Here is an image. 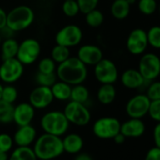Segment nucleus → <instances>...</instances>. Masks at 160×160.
Instances as JSON below:
<instances>
[{
  "label": "nucleus",
  "mask_w": 160,
  "mask_h": 160,
  "mask_svg": "<svg viewBox=\"0 0 160 160\" xmlns=\"http://www.w3.org/2000/svg\"><path fill=\"white\" fill-rule=\"evenodd\" d=\"M122 84L130 90L140 89L146 82L138 69H127L121 76Z\"/></svg>",
  "instance_id": "obj_19"
},
{
  "label": "nucleus",
  "mask_w": 160,
  "mask_h": 160,
  "mask_svg": "<svg viewBox=\"0 0 160 160\" xmlns=\"http://www.w3.org/2000/svg\"><path fill=\"white\" fill-rule=\"evenodd\" d=\"M24 73V65L16 58L4 59L0 65V79L4 83H14L22 77Z\"/></svg>",
  "instance_id": "obj_10"
},
{
  "label": "nucleus",
  "mask_w": 160,
  "mask_h": 160,
  "mask_svg": "<svg viewBox=\"0 0 160 160\" xmlns=\"http://www.w3.org/2000/svg\"><path fill=\"white\" fill-rule=\"evenodd\" d=\"M7 26V12L0 8V29H2Z\"/></svg>",
  "instance_id": "obj_42"
},
{
  "label": "nucleus",
  "mask_w": 160,
  "mask_h": 160,
  "mask_svg": "<svg viewBox=\"0 0 160 160\" xmlns=\"http://www.w3.org/2000/svg\"><path fill=\"white\" fill-rule=\"evenodd\" d=\"M57 63L51 58H43L39 61L38 72L42 73H54L57 70Z\"/></svg>",
  "instance_id": "obj_33"
},
{
  "label": "nucleus",
  "mask_w": 160,
  "mask_h": 160,
  "mask_svg": "<svg viewBox=\"0 0 160 160\" xmlns=\"http://www.w3.org/2000/svg\"><path fill=\"white\" fill-rule=\"evenodd\" d=\"M10 155L8 154V152H0V160H9Z\"/></svg>",
  "instance_id": "obj_45"
},
{
  "label": "nucleus",
  "mask_w": 160,
  "mask_h": 160,
  "mask_svg": "<svg viewBox=\"0 0 160 160\" xmlns=\"http://www.w3.org/2000/svg\"><path fill=\"white\" fill-rule=\"evenodd\" d=\"M9 160H38L31 147H17L10 155Z\"/></svg>",
  "instance_id": "obj_26"
},
{
  "label": "nucleus",
  "mask_w": 160,
  "mask_h": 160,
  "mask_svg": "<svg viewBox=\"0 0 160 160\" xmlns=\"http://www.w3.org/2000/svg\"><path fill=\"white\" fill-rule=\"evenodd\" d=\"M94 76L101 84H114L119 76L118 68L112 60L103 58L94 65Z\"/></svg>",
  "instance_id": "obj_9"
},
{
  "label": "nucleus",
  "mask_w": 160,
  "mask_h": 160,
  "mask_svg": "<svg viewBox=\"0 0 160 160\" xmlns=\"http://www.w3.org/2000/svg\"><path fill=\"white\" fill-rule=\"evenodd\" d=\"M70 122L63 111L53 110L45 113L41 119V126L44 133L61 137L67 133Z\"/></svg>",
  "instance_id": "obj_4"
},
{
  "label": "nucleus",
  "mask_w": 160,
  "mask_h": 160,
  "mask_svg": "<svg viewBox=\"0 0 160 160\" xmlns=\"http://www.w3.org/2000/svg\"><path fill=\"white\" fill-rule=\"evenodd\" d=\"M126 1L129 3V5H133V4H135V3H136L137 0H126Z\"/></svg>",
  "instance_id": "obj_47"
},
{
  "label": "nucleus",
  "mask_w": 160,
  "mask_h": 160,
  "mask_svg": "<svg viewBox=\"0 0 160 160\" xmlns=\"http://www.w3.org/2000/svg\"><path fill=\"white\" fill-rule=\"evenodd\" d=\"M120 132L125 138H139L145 132V124L141 119L130 118L121 123Z\"/></svg>",
  "instance_id": "obj_18"
},
{
  "label": "nucleus",
  "mask_w": 160,
  "mask_h": 160,
  "mask_svg": "<svg viewBox=\"0 0 160 160\" xmlns=\"http://www.w3.org/2000/svg\"><path fill=\"white\" fill-rule=\"evenodd\" d=\"M144 160H160V148L156 146L151 148L147 152Z\"/></svg>",
  "instance_id": "obj_40"
},
{
  "label": "nucleus",
  "mask_w": 160,
  "mask_h": 160,
  "mask_svg": "<svg viewBox=\"0 0 160 160\" xmlns=\"http://www.w3.org/2000/svg\"><path fill=\"white\" fill-rule=\"evenodd\" d=\"M62 12L67 17L76 16L80 12L76 0H65L62 4Z\"/></svg>",
  "instance_id": "obj_34"
},
{
  "label": "nucleus",
  "mask_w": 160,
  "mask_h": 160,
  "mask_svg": "<svg viewBox=\"0 0 160 160\" xmlns=\"http://www.w3.org/2000/svg\"><path fill=\"white\" fill-rule=\"evenodd\" d=\"M138 11L144 15H152L157 10L156 0H138Z\"/></svg>",
  "instance_id": "obj_32"
},
{
  "label": "nucleus",
  "mask_w": 160,
  "mask_h": 160,
  "mask_svg": "<svg viewBox=\"0 0 160 160\" xmlns=\"http://www.w3.org/2000/svg\"><path fill=\"white\" fill-rule=\"evenodd\" d=\"M51 91L54 96V99L58 101H67L70 99L72 86L63 82V81H56L51 87Z\"/></svg>",
  "instance_id": "obj_23"
},
{
  "label": "nucleus",
  "mask_w": 160,
  "mask_h": 160,
  "mask_svg": "<svg viewBox=\"0 0 160 160\" xmlns=\"http://www.w3.org/2000/svg\"><path fill=\"white\" fill-rule=\"evenodd\" d=\"M147 32L142 28L133 29L126 40V48L128 52L134 56L144 54L148 47Z\"/></svg>",
  "instance_id": "obj_13"
},
{
  "label": "nucleus",
  "mask_w": 160,
  "mask_h": 160,
  "mask_svg": "<svg viewBox=\"0 0 160 160\" xmlns=\"http://www.w3.org/2000/svg\"><path fill=\"white\" fill-rule=\"evenodd\" d=\"M158 12H159V14H160V5H159V7H158Z\"/></svg>",
  "instance_id": "obj_49"
},
{
  "label": "nucleus",
  "mask_w": 160,
  "mask_h": 160,
  "mask_svg": "<svg viewBox=\"0 0 160 160\" xmlns=\"http://www.w3.org/2000/svg\"><path fill=\"white\" fill-rule=\"evenodd\" d=\"M12 138L17 147H30L37 138V131L31 124L18 126Z\"/></svg>",
  "instance_id": "obj_16"
},
{
  "label": "nucleus",
  "mask_w": 160,
  "mask_h": 160,
  "mask_svg": "<svg viewBox=\"0 0 160 160\" xmlns=\"http://www.w3.org/2000/svg\"><path fill=\"white\" fill-rule=\"evenodd\" d=\"M18 97V92L17 89L12 85H8L3 87V91H2V96H1V100L13 104Z\"/></svg>",
  "instance_id": "obj_36"
},
{
  "label": "nucleus",
  "mask_w": 160,
  "mask_h": 160,
  "mask_svg": "<svg viewBox=\"0 0 160 160\" xmlns=\"http://www.w3.org/2000/svg\"><path fill=\"white\" fill-rule=\"evenodd\" d=\"M138 70L146 81L155 80L160 75V58L153 53L142 54Z\"/></svg>",
  "instance_id": "obj_6"
},
{
  "label": "nucleus",
  "mask_w": 160,
  "mask_h": 160,
  "mask_svg": "<svg viewBox=\"0 0 160 160\" xmlns=\"http://www.w3.org/2000/svg\"><path fill=\"white\" fill-rule=\"evenodd\" d=\"M13 104L0 100V123H11L13 122Z\"/></svg>",
  "instance_id": "obj_27"
},
{
  "label": "nucleus",
  "mask_w": 160,
  "mask_h": 160,
  "mask_svg": "<svg viewBox=\"0 0 160 160\" xmlns=\"http://www.w3.org/2000/svg\"><path fill=\"white\" fill-rule=\"evenodd\" d=\"M13 138L12 136L6 133L0 134V152H9L13 146Z\"/></svg>",
  "instance_id": "obj_38"
},
{
  "label": "nucleus",
  "mask_w": 160,
  "mask_h": 160,
  "mask_svg": "<svg viewBox=\"0 0 160 160\" xmlns=\"http://www.w3.org/2000/svg\"><path fill=\"white\" fill-rule=\"evenodd\" d=\"M150 105L151 100L148 96L146 94L139 93L128 100L125 106V111L130 118L141 119L148 114Z\"/></svg>",
  "instance_id": "obj_12"
},
{
  "label": "nucleus",
  "mask_w": 160,
  "mask_h": 160,
  "mask_svg": "<svg viewBox=\"0 0 160 160\" xmlns=\"http://www.w3.org/2000/svg\"><path fill=\"white\" fill-rule=\"evenodd\" d=\"M90 97V92L87 87H85L82 84H77L72 86L71 91V96L70 99L74 102L85 104Z\"/></svg>",
  "instance_id": "obj_25"
},
{
  "label": "nucleus",
  "mask_w": 160,
  "mask_h": 160,
  "mask_svg": "<svg viewBox=\"0 0 160 160\" xmlns=\"http://www.w3.org/2000/svg\"><path fill=\"white\" fill-rule=\"evenodd\" d=\"M62 145L64 152L72 154H77L84 146V140L79 135L72 133L66 135L65 138H62Z\"/></svg>",
  "instance_id": "obj_20"
},
{
  "label": "nucleus",
  "mask_w": 160,
  "mask_h": 160,
  "mask_svg": "<svg viewBox=\"0 0 160 160\" xmlns=\"http://www.w3.org/2000/svg\"><path fill=\"white\" fill-rule=\"evenodd\" d=\"M57 77L71 86L82 84L88 76L87 65L77 57H70L58 64L56 70Z\"/></svg>",
  "instance_id": "obj_1"
},
{
  "label": "nucleus",
  "mask_w": 160,
  "mask_h": 160,
  "mask_svg": "<svg viewBox=\"0 0 160 160\" xmlns=\"http://www.w3.org/2000/svg\"><path fill=\"white\" fill-rule=\"evenodd\" d=\"M104 19L105 18H104L103 12L97 9H95V10L85 14L86 23L91 28H99L104 23Z\"/></svg>",
  "instance_id": "obj_29"
},
{
  "label": "nucleus",
  "mask_w": 160,
  "mask_h": 160,
  "mask_svg": "<svg viewBox=\"0 0 160 160\" xmlns=\"http://www.w3.org/2000/svg\"><path fill=\"white\" fill-rule=\"evenodd\" d=\"M148 114L153 121L160 122V99L151 101Z\"/></svg>",
  "instance_id": "obj_39"
},
{
  "label": "nucleus",
  "mask_w": 160,
  "mask_h": 160,
  "mask_svg": "<svg viewBox=\"0 0 160 160\" xmlns=\"http://www.w3.org/2000/svg\"><path fill=\"white\" fill-rule=\"evenodd\" d=\"M125 137L120 132V133H118L114 138H113V139H114V141H115V143H117V144H122V143H123L124 142V140H125Z\"/></svg>",
  "instance_id": "obj_44"
},
{
  "label": "nucleus",
  "mask_w": 160,
  "mask_h": 160,
  "mask_svg": "<svg viewBox=\"0 0 160 160\" xmlns=\"http://www.w3.org/2000/svg\"><path fill=\"white\" fill-rule=\"evenodd\" d=\"M32 149L37 159L40 160H52L64 152L62 138L47 133L36 138Z\"/></svg>",
  "instance_id": "obj_2"
},
{
  "label": "nucleus",
  "mask_w": 160,
  "mask_h": 160,
  "mask_svg": "<svg viewBox=\"0 0 160 160\" xmlns=\"http://www.w3.org/2000/svg\"><path fill=\"white\" fill-rule=\"evenodd\" d=\"M19 42L13 38L5 39V41L1 43V56L2 59L13 58H16L18 52Z\"/></svg>",
  "instance_id": "obj_24"
},
{
  "label": "nucleus",
  "mask_w": 160,
  "mask_h": 160,
  "mask_svg": "<svg viewBox=\"0 0 160 160\" xmlns=\"http://www.w3.org/2000/svg\"><path fill=\"white\" fill-rule=\"evenodd\" d=\"M121 122L114 117H102L95 121L92 126L93 134L102 139L113 138L120 133Z\"/></svg>",
  "instance_id": "obj_7"
},
{
  "label": "nucleus",
  "mask_w": 160,
  "mask_h": 160,
  "mask_svg": "<svg viewBox=\"0 0 160 160\" xmlns=\"http://www.w3.org/2000/svg\"><path fill=\"white\" fill-rule=\"evenodd\" d=\"M1 43H2V37L0 35V45H1Z\"/></svg>",
  "instance_id": "obj_48"
},
{
  "label": "nucleus",
  "mask_w": 160,
  "mask_h": 160,
  "mask_svg": "<svg viewBox=\"0 0 160 160\" xmlns=\"http://www.w3.org/2000/svg\"><path fill=\"white\" fill-rule=\"evenodd\" d=\"M57 74L54 73H42L38 72L35 76V80L38 86H44V87H52L53 84L57 81Z\"/></svg>",
  "instance_id": "obj_31"
},
{
  "label": "nucleus",
  "mask_w": 160,
  "mask_h": 160,
  "mask_svg": "<svg viewBox=\"0 0 160 160\" xmlns=\"http://www.w3.org/2000/svg\"><path fill=\"white\" fill-rule=\"evenodd\" d=\"M35 116V108L29 103H20L14 107L13 122L18 126L31 124Z\"/></svg>",
  "instance_id": "obj_17"
},
{
  "label": "nucleus",
  "mask_w": 160,
  "mask_h": 160,
  "mask_svg": "<svg viewBox=\"0 0 160 160\" xmlns=\"http://www.w3.org/2000/svg\"><path fill=\"white\" fill-rule=\"evenodd\" d=\"M83 32L76 25H68L60 28L56 34L57 44L66 46L68 48L78 45L82 41Z\"/></svg>",
  "instance_id": "obj_11"
},
{
  "label": "nucleus",
  "mask_w": 160,
  "mask_h": 160,
  "mask_svg": "<svg viewBox=\"0 0 160 160\" xmlns=\"http://www.w3.org/2000/svg\"><path fill=\"white\" fill-rule=\"evenodd\" d=\"M116 89L113 84H102L97 91V99L103 105H109L116 98Z\"/></svg>",
  "instance_id": "obj_22"
},
{
  "label": "nucleus",
  "mask_w": 160,
  "mask_h": 160,
  "mask_svg": "<svg viewBox=\"0 0 160 160\" xmlns=\"http://www.w3.org/2000/svg\"><path fill=\"white\" fill-rule=\"evenodd\" d=\"M35 19L33 10L26 5L13 8L7 13V27L14 32L22 31L29 28Z\"/></svg>",
  "instance_id": "obj_3"
},
{
  "label": "nucleus",
  "mask_w": 160,
  "mask_h": 160,
  "mask_svg": "<svg viewBox=\"0 0 160 160\" xmlns=\"http://www.w3.org/2000/svg\"><path fill=\"white\" fill-rule=\"evenodd\" d=\"M152 136H153V141L155 146L160 148V122H157L156 125L154 126Z\"/></svg>",
  "instance_id": "obj_41"
},
{
  "label": "nucleus",
  "mask_w": 160,
  "mask_h": 160,
  "mask_svg": "<svg viewBox=\"0 0 160 160\" xmlns=\"http://www.w3.org/2000/svg\"><path fill=\"white\" fill-rule=\"evenodd\" d=\"M70 58V49L66 46L57 44L51 50V58L57 63L59 64Z\"/></svg>",
  "instance_id": "obj_28"
},
{
  "label": "nucleus",
  "mask_w": 160,
  "mask_h": 160,
  "mask_svg": "<svg viewBox=\"0 0 160 160\" xmlns=\"http://www.w3.org/2000/svg\"><path fill=\"white\" fill-rule=\"evenodd\" d=\"M146 32L148 44L154 49H160V27L153 26Z\"/></svg>",
  "instance_id": "obj_30"
},
{
  "label": "nucleus",
  "mask_w": 160,
  "mask_h": 160,
  "mask_svg": "<svg viewBox=\"0 0 160 160\" xmlns=\"http://www.w3.org/2000/svg\"><path fill=\"white\" fill-rule=\"evenodd\" d=\"M3 85L0 83V100H1V96H2V91H3Z\"/></svg>",
  "instance_id": "obj_46"
},
{
  "label": "nucleus",
  "mask_w": 160,
  "mask_h": 160,
  "mask_svg": "<svg viewBox=\"0 0 160 160\" xmlns=\"http://www.w3.org/2000/svg\"><path fill=\"white\" fill-rule=\"evenodd\" d=\"M77 58L85 65L94 66L103 58V51L94 44H85L79 47Z\"/></svg>",
  "instance_id": "obj_15"
},
{
  "label": "nucleus",
  "mask_w": 160,
  "mask_h": 160,
  "mask_svg": "<svg viewBox=\"0 0 160 160\" xmlns=\"http://www.w3.org/2000/svg\"><path fill=\"white\" fill-rule=\"evenodd\" d=\"M63 113L70 123L78 125V126H85L91 122V112L85 104L78 103L74 101H70L64 110Z\"/></svg>",
  "instance_id": "obj_5"
},
{
  "label": "nucleus",
  "mask_w": 160,
  "mask_h": 160,
  "mask_svg": "<svg viewBox=\"0 0 160 160\" xmlns=\"http://www.w3.org/2000/svg\"><path fill=\"white\" fill-rule=\"evenodd\" d=\"M74 160H93L92 157L87 153V152H81V153H77V155L75 156Z\"/></svg>",
  "instance_id": "obj_43"
},
{
  "label": "nucleus",
  "mask_w": 160,
  "mask_h": 160,
  "mask_svg": "<svg viewBox=\"0 0 160 160\" xmlns=\"http://www.w3.org/2000/svg\"><path fill=\"white\" fill-rule=\"evenodd\" d=\"M145 94L148 96V98L151 101L159 100L160 99V81H156V80L150 81V84L147 86Z\"/></svg>",
  "instance_id": "obj_35"
},
{
  "label": "nucleus",
  "mask_w": 160,
  "mask_h": 160,
  "mask_svg": "<svg viewBox=\"0 0 160 160\" xmlns=\"http://www.w3.org/2000/svg\"><path fill=\"white\" fill-rule=\"evenodd\" d=\"M129 3L126 0H113L110 7L111 15L117 20H123L128 17L130 13Z\"/></svg>",
  "instance_id": "obj_21"
},
{
  "label": "nucleus",
  "mask_w": 160,
  "mask_h": 160,
  "mask_svg": "<svg viewBox=\"0 0 160 160\" xmlns=\"http://www.w3.org/2000/svg\"><path fill=\"white\" fill-rule=\"evenodd\" d=\"M76 2L79 7L80 12L86 14L95 9L99 4V0H76Z\"/></svg>",
  "instance_id": "obj_37"
},
{
  "label": "nucleus",
  "mask_w": 160,
  "mask_h": 160,
  "mask_svg": "<svg viewBox=\"0 0 160 160\" xmlns=\"http://www.w3.org/2000/svg\"><path fill=\"white\" fill-rule=\"evenodd\" d=\"M41 54V44L36 39H26L19 43L16 58L25 66L37 61Z\"/></svg>",
  "instance_id": "obj_8"
},
{
  "label": "nucleus",
  "mask_w": 160,
  "mask_h": 160,
  "mask_svg": "<svg viewBox=\"0 0 160 160\" xmlns=\"http://www.w3.org/2000/svg\"><path fill=\"white\" fill-rule=\"evenodd\" d=\"M54 101V96L50 87L38 86L29 94V104L35 109H43L49 107Z\"/></svg>",
  "instance_id": "obj_14"
}]
</instances>
